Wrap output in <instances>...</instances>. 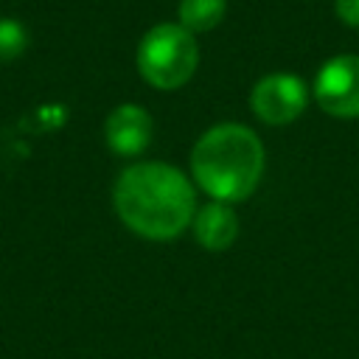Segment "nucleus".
I'll return each mask as SVG.
<instances>
[{
	"mask_svg": "<svg viewBox=\"0 0 359 359\" xmlns=\"http://www.w3.org/2000/svg\"><path fill=\"white\" fill-rule=\"evenodd\" d=\"M112 202L129 230L154 241L180 236L196 213L194 185L168 163L129 165L115 182Z\"/></svg>",
	"mask_w": 359,
	"mask_h": 359,
	"instance_id": "1",
	"label": "nucleus"
},
{
	"mask_svg": "<svg viewBox=\"0 0 359 359\" xmlns=\"http://www.w3.org/2000/svg\"><path fill=\"white\" fill-rule=\"evenodd\" d=\"M191 171L196 185L216 202H241L255 191L264 174V146L252 129L219 123L196 140Z\"/></svg>",
	"mask_w": 359,
	"mask_h": 359,
	"instance_id": "2",
	"label": "nucleus"
},
{
	"mask_svg": "<svg viewBox=\"0 0 359 359\" xmlns=\"http://www.w3.org/2000/svg\"><path fill=\"white\" fill-rule=\"evenodd\" d=\"M135 59L140 76L151 87L177 90L194 76L199 65V48L194 34L180 22H160L143 34Z\"/></svg>",
	"mask_w": 359,
	"mask_h": 359,
	"instance_id": "3",
	"label": "nucleus"
},
{
	"mask_svg": "<svg viewBox=\"0 0 359 359\" xmlns=\"http://www.w3.org/2000/svg\"><path fill=\"white\" fill-rule=\"evenodd\" d=\"M314 101L334 118H359V56L328 59L314 79Z\"/></svg>",
	"mask_w": 359,
	"mask_h": 359,
	"instance_id": "4",
	"label": "nucleus"
},
{
	"mask_svg": "<svg viewBox=\"0 0 359 359\" xmlns=\"http://www.w3.org/2000/svg\"><path fill=\"white\" fill-rule=\"evenodd\" d=\"M250 104L264 123L283 126V123H292L306 109L309 90L292 73H269L252 87Z\"/></svg>",
	"mask_w": 359,
	"mask_h": 359,
	"instance_id": "5",
	"label": "nucleus"
},
{
	"mask_svg": "<svg viewBox=\"0 0 359 359\" xmlns=\"http://www.w3.org/2000/svg\"><path fill=\"white\" fill-rule=\"evenodd\" d=\"M104 137L115 154L135 157L151 140V115L137 104H121L107 115Z\"/></svg>",
	"mask_w": 359,
	"mask_h": 359,
	"instance_id": "6",
	"label": "nucleus"
},
{
	"mask_svg": "<svg viewBox=\"0 0 359 359\" xmlns=\"http://www.w3.org/2000/svg\"><path fill=\"white\" fill-rule=\"evenodd\" d=\"M194 236L196 241L210 250V252H219V250H227L236 236H238V216L236 210L227 205V202H208L202 205L196 213H194Z\"/></svg>",
	"mask_w": 359,
	"mask_h": 359,
	"instance_id": "7",
	"label": "nucleus"
},
{
	"mask_svg": "<svg viewBox=\"0 0 359 359\" xmlns=\"http://www.w3.org/2000/svg\"><path fill=\"white\" fill-rule=\"evenodd\" d=\"M227 11V0H180V25L188 28L191 34H205L213 31Z\"/></svg>",
	"mask_w": 359,
	"mask_h": 359,
	"instance_id": "8",
	"label": "nucleus"
},
{
	"mask_svg": "<svg viewBox=\"0 0 359 359\" xmlns=\"http://www.w3.org/2000/svg\"><path fill=\"white\" fill-rule=\"evenodd\" d=\"M28 45V34L17 20H0V62L17 59Z\"/></svg>",
	"mask_w": 359,
	"mask_h": 359,
	"instance_id": "9",
	"label": "nucleus"
},
{
	"mask_svg": "<svg viewBox=\"0 0 359 359\" xmlns=\"http://www.w3.org/2000/svg\"><path fill=\"white\" fill-rule=\"evenodd\" d=\"M334 11L345 25H359V0H334Z\"/></svg>",
	"mask_w": 359,
	"mask_h": 359,
	"instance_id": "10",
	"label": "nucleus"
}]
</instances>
